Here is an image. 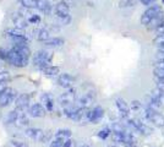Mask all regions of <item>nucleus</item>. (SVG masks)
<instances>
[{
	"mask_svg": "<svg viewBox=\"0 0 164 147\" xmlns=\"http://www.w3.org/2000/svg\"><path fill=\"white\" fill-rule=\"evenodd\" d=\"M7 123L10 124H14L15 126H18V128H23V126H27L29 124V119L28 117L22 112H18V109L16 110H11L9 114H7V118H6Z\"/></svg>",
	"mask_w": 164,
	"mask_h": 147,
	"instance_id": "1",
	"label": "nucleus"
},
{
	"mask_svg": "<svg viewBox=\"0 0 164 147\" xmlns=\"http://www.w3.org/2000/svg\"><path fill=\"white\" fill-rule=\"evenodd\" d=\"M5 36L12 41L14 43H18V44H26L28 45L29 44V39L27 38L25 31L22 28H17V27H14V28H10L5 32Z\"/></svg>",
	"mask_w": 164,
	"mask_h": 147,
	"instance_id": "2",
	"label": "nucleus"
},
{
	"mask_svg": "<svg viewBox=\"0 0 164 147\" xmlns=\"http://www.w3.org/2000/svg\"><path fill=\"white\" fill-rule=\"evenodd\" d=\"M53 59V53L45 49L38 50L37 53H34L33 55V64L36 68L38 69H43L45 66H48V64L52 61Z\"/></svg>",
	"mask_w": 164,
	"mask_h": 147,
	"instance_id": "3",
	"label": "nucleus"
},
{
	"mask_svg": "<svg viewBox=\"0 0 164 147\" xmlns=\"http://www.w3.org/2000/svg\"><path fill=\"white\" fill-rule=\"evenodd\" d=\"M28 60H29V58L21 55L20 53L14 50L12 48L9 49V55H7V60L6 61L9 64H11L12 66H15V68H25V66L28 65Z\"/></svg>",
	"mask_w": 164,
	"mask_h": 147,
	"instance_id": "4",
	"label": "nucleus"
},
{
	"mask_svg": "<svg viewBox=\"0 0 164 147\" xmlns=\"http://www.w3.org/2000/svg\"><path fill=\"white\" fill-rule=\"evenodd\" d=\"M161 12H163V9H162L161 5L150 6V7L142 14V16H141V23L145 25V26H148L150 22H151L158 14H161Z\"/></svg>",
	"mask_w": 164,
	"mask_h": 147,
	"instance_id": "5",
	"label": "nucleus"
},
{
	"mask_svg": "<svg viewBox=\"0 0 164 147\" xmlns=\"http://www.w3.org/2000/svg\"><path fill=\"white\" fill-rule=\"evenodd\" d=\"M145 117L151 123H153L154 125H157V126H164V117L161 113H158L156 109H152L150 107L145 108Z\"/></svg>",
	"mask_w": 164,
	"mask_h": 147,
	"instance_id": "6",
	"label": "nucleus"
},
{
	"mask_svg": "<svg viewBox=\"0 0 164 147\" xmlns=\"http://www.w3.org/2000/svg\"><path fill=\"white\" fill-rule=\"evenodd\" d=\"M26 135L31 140H33L36 142H44L48 139L47 133H44L42 129H38V128H29V129H27L26 130Z\"/></svg>",
	"mask_w": 164,
	"mask_h": 147,
	"instance_id": "7",
	"label": "nucleus"
},
{
	"mask_svg": "<svg viewBox=\"0 0 164 147\" xmlns=\"http://www.w3.org/2000/svg\"><path fill=\"white\" fill-rule=\"evenodd\" d=\"M70 0H61L55 6L57 18H65L70 16Z\"/></svg>",
	"mask_w": 164,
	"mask_h": 147,
	"instance_id": "8",
	"label": "nucleus"
},
{
	"mask_svg": "<svg viewBox=\"0 0 164 147\" xmlns=\"http://www.w3.org/2000/svg\"><path fill=\"white\" fill-rule=\"evenodd\" d=\"M76 102V91L75 90H69L68 92L63 93L59 97V103L61 107H70Z\"/></svg>",
	"mask_w": 164,
	"mask_h": 147,
	"instance_id": "9",
	"label": "nucleus"
},
{
	"mask_svg": "<svg viewBox=\"0 0 164 147\" xmlns=\"http://www.w3.org/2000/svg\"><path fill=\"white\" fill-rule=\"evenodd\" d=\"M20 15H22L29 23H32V25H38V23H41V16L38 15V14H34L33 11H32V9H26V7H23V10H21L20 12H18Z\"/></svg>",
	"mask_w": 164,
	"mask_h": 147,
	"instance_id": "10",
	"label": "nucleus"
},
{
	"mask_svg": "<svg viewBox=\"0 0 164 147\" xmlns=\"http://www.w3.org/2000/svg\"><path fill=\"white\" fill-rule=\"evenodd\" d=\"M15 97H16V91L12 88H7L4 93L0 95V107H7L9 104H11Z\"/></svg>",
	"mask_w": 164,
	"mask_h": 147,
	"instance_id": "11",
	"label": "nucleus"
},
{
	"mask_svg": "<svg viewBox=\"0 0 164 147\" xmlns=\"http://www.w3.org/2000/svg\"><path fill=\"white\" fill-rule=\"evenodd\" d=\"M45 107L41 103H34L28 108V114L33 118H43L45 115Z\"/></svg>",
	"mask_w": 164,
	"mask_h": 147,
	"instance_id": "12",
	"label": "nucleus"
},
{
	"mask_svg": "<svg viewBox=\"0 0 164 147\" xmlns=\"http://www.w3.org/2000/svg\"><path fill=\"white\" fill-rule=\"evenodd\" d=\"M74 81H75V79L68 72H64L58 77V85L63 88H70L74 85Z\"/></svg>",
	"mask_w": 164,
	"mask_h": 147,
	"instance_id": "13",
	"label": "nucleus"
},
{
	"mask_svg": "<svg viewBox=\"0 0 164 147\" xmlns=\"http://www.w3.org/2000/svg\"><path fill=\"white\" fill-rule=\"evenodd\" d=\"M104 115V110L102 107H96L93 108L92 110H89V115H88V122L89 123H93V124H97Z\"/></svg>",
	"mask_w": 164,
	"mask_h": 147,
	"instance_id": "14",
	"label": "nucleus"
},
{
	"mask_svg": "<svg viewBox=\"0 0 164 147\" xmlns=\"http://www.w3.org/2000/svg\"><path fill=\"white\" fill-rule=\"evenodd\" d=\"M93 101H94V96L91 95V93H86V95H83L82 97H80L76 101V107H79V108H87L88 109L91 107V104L93 103Z\"/></svg>",
	"mask_w": 164,
	"mask_h": 147,
	"instance_id": "15",
	"label": "nucleus"
},
{
	"mask_svg": "<svg viewBox=\"0 0 164 147\" xmlns=\"http://www.w3.org/2000/svg\"><path fill=\"white\" fill-rule=\"evenodd\" d=\"M15 106L18 110H25L29 108V96L28 95H20L15 99Z\"/></svg>",
	"mask_w": 164,
	"mask_h": 147,
	"instance_id": "16",
	"label": "nucleus"
},
{
	"mask_svg": "<svg viewBox=\"0 0 164 147\" xmlns=\"http://www.w3.org/2000/svg\"><path fill=\"white\" fill-rule=\"evenodd\" d=\"M115 106H116V108L119 109L120 114H121L124 118H127V115H129V113H130V108H129L127 103H126L123 98H116V99H115Z\"/></svg>",
	"mask_w": 164,
	"mask_h": 147,
	"instance_id": "17",
	"label": "nucleus"
},
{
	"mask_svg": "<svg viewBox=\"0 0 164 147\" xmlns=\"http://www.w3.org/2000/svg\"><path fill=\"white\" fill-rule=\"evenodd\" d=\"M33 33H34V38H36L37 41H39V42H45V41H48V39L50 38L49 31H48L47 28H43V27H42V28L34 29Z\"/></svg>",
	"mask_w": 164,
	"mask_h": 147,
	"instance_id": "18",
	"label": "nucleus"
},
{
	"mask_svg": "<svg viewBox=\"0 0 164 147\" xmlns=\"http://www.w3.org/2000/svg\"><path fill=\"white\" fill-rule=\"evenodd\" d=\"M43 43H44V45H45L47 48H60V47L64 45L65 41H64L63 38L54 37V38H49L48 41H45V42H43Z\"/></svg>",
	"mask_w": 164,
	"mask_h": 147,
	"instance_id": "19",
	"label": "nucleus"
},
{
	"mask_svg": "<svg viewBox=\"0 0 164 147\" xmlns=\"http://www.w3.org/2000/svg\"><path fill=\"white\" fill-rule=\"evenodd\" d=\"M12 22H14V25H15V27H17V28H22V29H25V28H27L28 27V21L22 16V15H15L14 17H12Z\"/></svg>",
	"mask_w": 164,
	"mask_h": 147,
	"instance_id": "20",
	"label": "nucleus"
},
{
	"mask_svg": "<svg viewBox=\"0 0 164 147\" xmlns=\"http://www.w3.org/2000/svg\"><path fill=\"white\" fill-rule=\"evenodd\" d=\"M41 99H42V103H43V106L45 107L47 110L52 112L54 109V99H53V96L52 95L44 93V95H42Z\"/></svg>",
	"mask_w": 164,
	"mask_h": 147,
	"instance_id": "21",
	"label": "nucleus"
},
{
	"mask_svg": "<svg viewBox=\"0 0 164 147\" xmlns=\"http://www.w3.org/2000/svg\"><path fill=\"white\" fill-rule=\"evenodd\" d=\"M14 50H16L17 53H20L21 55H23V56H27V58H29L31 56V50H29V48L26 45V44H18V43H14V45L11 47Z\"/></svg>",
	"mask_w": 164,
	"mask_h": 147,
	"instance_id": "22",
	"label": "nucleus"
},
{
	"mask_svg": "<svg viewBox=\"0 0 164 147\" xmlns=\"http://www.w3.org/2000/svg\"><path fill=\"white\" fill-rule=\"evenodd\" d=\"M37 10H39L41 12L49 15L52 12V5L49 0H38V5H37Z\"/></svg>",
	"mask_w": 164,
	"mask_h": 147,
	"instance_id": "23",
	"label": "nucleus"
},
{
	"mask_svg": "<svg viewBox=\"0 0 164 147\" xmlns=\"http://www.w3.org/2000/svg\"><path fill=\"white\" fill-rule=\"evenodd\" d=\"M163 21H164V12H161V14H158V15L150 22V25H148L147 27H148L150 31H153V29H156Z\"/></svg>",
	"mask_w": 164,
	"mask_h": 147,
	"instance_id": "24",
	"label": "nucleus"
},
{
	"mask_svg": "<svg viewBox=\"0 0 164 147\" xmlns=\"http://www.w3.org/2000/svg\"><path fill=\"white\" fill-rule=\"evenodd\" d=\"M10 144L14 147H28V144L26 142V140H23L21 136H14V137H11Z\"/></svg>",
	"mask_w": 164,
	"mask_h": 147,
	"instance_id": "25",
	"label": "nucleus"
},
{
	"mask_svg": "<svg viewBox=\"0 0 164 147\" xmlns=\"http://www.w3.org/2000/svg\"><path fill=\"white\" fill-rule=\"evenodd\" d=\"M42 71L45 76H57L60 72V69L58 66H45L42 69Z\"/></svg>",
	"mask_w": 164,
	"mask_h": 147,
	"instance_id": "26",
	"label": "nucleus"
},
{
	"mask_svg": "<svg viewBox=\"0 0 164 147\" xmlns=\"http://www.w3.org/2000/svg\"><path fill=\"white\" fill-rule=\"evenodd\" d=\"M20 5L26 9H37L38 0H18Z\"/></svg>",
	"mask_w": 164,
	"mask_h": 147,
	"instance_id": "27",
	"label": "nucleus"
},
{
	"mask_svg": "<svg viewBox=\"0 0 164 147\" xmlns=\"http://www.w3.org/2000/svg\"><path fill=\"white\" fill-rule=\"evenodd\" d=\"M71 131L69 129H60L55 133V137H61V139H70Z\"/></svg>",
	"mask_w": 164,
	"mask_h": 147,
	"instance_id": "28",
	"label": "nucleus"
},
{
	"mask_svg": "<svg viewBox=\"0 0 164 147\" xmlns=\"http://www.w3.org/2000/svg\"><path fill=\"white\" fill-rule=\"evenodd\" d=\"M65 139H61V137H55L52 142H50V147H64L65 144Z\"/></svg>",
	"mask_w": 164,
	"mask_h": 147,
	"instance_id": "29",
	"label": "nucleus"
},
{
	"mask_svg": "<svg viewBox=\"0 0 164 147\" xmlns=\"http://www.w3.org/2000/svg\"><path fill=\"white\" fill-rule=\"evenodd\" d=\"M109 135H110V129H109V128H104V129H102V130L98 133V137L102 139V140H105Z\"/></svg>",
	"mask_w": 164,
	"mask_h": 147,
	"instance_id": "30",
	"label": "nucleus"
},
{
	"mask_svg": "<svg viewBox=\"0 0 164 147\" xmlns=\"http://www.w3.org/2000/svg\"><path fill=\"white\" fill-rule=\"evenodd\" d=\"M11 76H10V72L9 71H1L0 72V82H7L10 81Z\"/></svg>",
	"mask_w": 164,
	"mask_h": 147,
	"instance_id": "31",
	"label": "nucleus"
},
{
	"mask_svg": "<svg viewBox=\"0 0 164 147\" xmlns=\"http://www.w3.org/2000/svg\"><path fill=\"white\" fill-rule=\"evenodd\" d=\"M153 44H154L156 47H158V45H161V44H164V33L158 34V36L153 39Z\"/></svg>",
	"mask_w": 164,
	"mask_h": 147,
	"instance_id": "32",
	"label": "nucleus"
},
{
	"mask_svg": "<svg viewBox=\"0 0 164 147\" xmlns=\"http://www.w3.org/2000/svg\"><path fill=\"white\" fill-rule=\"evenodd\" d=\"M153 75H154V77L157 80H159V79L164 77V70H162V69H154L153 70Z\"/></svg>",
	"mask_w": 164,
	"mask_h": 147,
	"instance_id": "33",
	"label": "nucleus"
},
{
	"mask_svg": "<svg viewBox=\"0 0 164 147\" xmlns=\"http://www.w3.org/2000/svg\"><path fill=\"white\" fill-rule=\"evenodd\" d=\"M7 55H9V50L0 48V59H2V60H7Z\"/></svg>",
	"mask_w": 164,
	"mask_h": 147,
	"instance_id": "34",
	"label": "nucleus"
},
{
	"mask_svg": "<svg viewBox=\"0 0 164 147\" xmlns=\"http://www.w3.org/2000/svg\"><path fill=\"white\" fill-rule=\"evenodd\" d=\"M153 65H154V69H162V70H164V60H156Z\"/></svg>",
	"mask_w": 164,
	"mask_h": 147,
	"instance_id": "35",
	"label": "nucleus"
},
{
	"mask_svg": "<svg viewBox=\"0 0 164 147\" xmlns=\"http://www.w3.org/2000/svg\"><path fill=\"white\" fill-rule=\"evenodd\" d=\"M64 147H76V141L71 140V139H68L64 144Z\"/></svg>",
	"mask_w": 164,
	"mask_h": 147,
	"instance_id": "36",
	"label": "nucleus"
},
{
	"mask_svg": "<svg viewBox=\"0 0 164 147\" xmlns=\"http://www.w3.org/2000/svg\"><path fill=\"white\" fill-rule=\"evenodd\" d=\"M154 32H156V34L158 36V34H162V33H164V21L154 29Z\"/></svg>",
	"mask_w": 164,
	"mask_h": 147,
	"instance_id": "37",
	"label": "nucleus"
},
{
	"mask_svg": "<svg viewBox=\"0 0 164 147\" xmlns=\"http://www.w3.org/2000/svg\"><path fill=\"white\" fill-rule=\"evenodd\" d=\"M131 107H132V109L137 110V109L142 108V104H141L139 101H132V102H131Z\"/></svg>",
	"mask_w": 164,
	"mask_h": 147,
	"instance_id": "38",
	"label": "nucleus"
},
{
	"mask_svg": "<svg viewBox=\"0 0 164 147\" xmlns=\"http://www.w3.org/2000/svg\"><path fill=\"white\" fill-rule=\"evenodd\" d=\"M156 60H164V52L158 50V53L156 54Z\"/></svg>",
	"mask_w": 164,
	"mask_h": 147,
	"instance_id": "39",
	"label": "nucleus"
},
{
	"mask_svg": "<svg viewBox=\"0 0 164 147\" xmlns=\"http://www.w3.org/2000/svg\"><path fill=\"white\" fill-rule=\"evenodd\" d=\"M6 90H7L6 82H0V95H1V93H4Z\"/></svg>",
	"mask_w": 164,
	"mask_h": 147,
	"instance_id": "40",
	"label": "nucleus"
},
{
	"mask_svg": "<svg viewBox=\"0 0 164 147\" xmlns=\"http://www.w3.org/2000/svg\"><path fill=\"white\" fill-rule=\"evenodd\" d=\"M140 1H141L143 5H146V6H150V5H151V4H153L156 0H140Z\"/></svg>",
	"mask_w": 164,
	"mask_h": 147,
	"instance_id": "41",
	"label": "nucleus"
},
{
	"mask_svg": "<svg viewBox=\"0 0 164 147\" xmlns=\"http://www.w3.org/2000/svg\"><path fill=\"white\" fill-rule=\"evenodd\" d=\"M158 88H159V90L162 91V93H163V95H164V83H162V82H159V83H158Z\"/></svg>",
	"mask_w": 164,
	"mask_h": 147,
	"instance_id": "42",
	"label": "nucleus"
},
{
	"mask_svg": "<svg viewBox=\"0 0 164 147\" xmlns=\"http://www.w3.org/2000/svg\"><path fill=\"white\" fill-rule=\"evenodd\" d=\"M157 48H158V50H161V52H164V44H161V45H158Z\"/></svg>",
	"mask_w": 164,
	"mask_h": 147,
	"instance_id": "43",
	"label": "nucleus"
},
{
	"mask_svg": "<svg viewBox=\"0 0 164 147\" xmlns=\"http://www.w3.org/2000/svg\"><path fill=\"white\" fill-rule=\"evenodd\" d=\"M158 81H159V82H162V83H164V77H162V79H159Z\"/></svg>",
	"mask_w": 164,
	"mask_h": 147,
	"instance_id": "44",
	"label": "nucleus"
},
{
	"mask_svg": "<svg viewBox=\"0 0 164 147\" xmlns=\"http://www.w3.org/2000/svg\"><path fill=\"white\" fill-rule=\"evenodd\" d=\"M125 147H136V146H134V145H125Z\"/></svg>",
	"mask_w": 164,
	"mask_h": 147,
	"instance_id": "45",
	"label": "nucleus"
},
{
	"mask_svg": "<svg viewBox=\"0 0 164 147\" xmlns=\"http://www.w3.org/2000/svg\"><path fill=\"white\" fill-rule=\"evenodd\" d=\"M80 147H91V146H89V145H86V144H84V145H82V146H80Z\"/></svg>",
	"mask_w": 164,
	"mask_h": 147,
	"instance_id": "46",
	"label": "nucleus"
},
{
	"mask_svg": "<svg viewBox=\"0 0 164 147\" xmlns=\"http://www.w3.org/2000/svg\"><path fill=\"white\" fill-rule=\"evenodd\" d=\"M163 2H164V0H163Z\"/></svg>",
	"mask_w": 164,
	"mask_h": 147,
	"instance_id": "47",
	"label": "nucleus"
}]
</instances>
